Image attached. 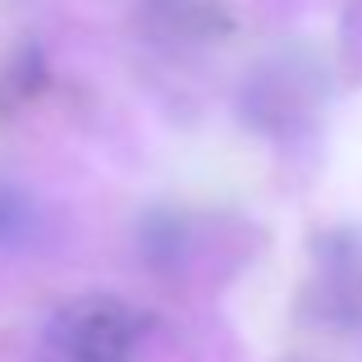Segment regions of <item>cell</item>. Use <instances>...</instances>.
<instances>
[{
  "instance_id": "7a4b0ae2",
  "label": "cell",
  "mask_w": 362,
  "mask_h": 362,
  "mask_svg": "<svg viewBox=\"0 0 362 362\" xmlns=\"http://www.w3.org/2000/svg\"><path fill=\"white\" fill-rule=\"evenodd\" d=\"M147 14L170 42H202L221 28V0H147Z\"/></svg>"
},
{
  "instance_id": "3957f363",
  "label": "cell",
  "mask_w": 362,
  "mask_h": 362,
  "mask_svg": "<svg viewBox=\"0 0 362 362\" xmlns=\"http://www.w3.org/2000/svg\"><path fill=\"white\" fill-rule=\"evenodd\" d=\"M37 239V206L23 188L0 184V247H23Z\"/></svg>"
},
{
  "instance_id": "6da1fadb",
  "label": "cell",
  "mask_w": 362,
  "mask_h": 362,
  "mask_svg": "<svg viewBox=\"0 0 362 362\" xmlns=\"http://www.w3.org/2000/svg\"><path fill=\"white\" fill-rule=\"evenodd\" d=\"M138 317L110 293H83L46 321L33 362H133Z\"/></svg>"
}]
</instances>
